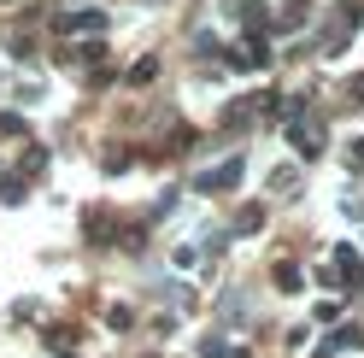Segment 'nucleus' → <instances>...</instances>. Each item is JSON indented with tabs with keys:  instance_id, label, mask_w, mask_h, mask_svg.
Returning a JSON list of instances; mask_svg holds the SVG:
<instances>
[{
	"instance_id": "f257e3e1",
	"label": "nucleus",
	"mask_w": 364,
	"mask_h": 358,
	"mask_svg": "<svg viewBox=\"0 0 364 358\" xmlns=\"http://www.w3.org/2000/svg\"><path fill=\"white\" fill-rule=\"evenodd\" d=\"M288 141L306 153V159H317V153H323V129H317V118L306 106H288Z\"/></svg>"
},
{
	"instance_id": "39448f33",
	"label": "nucleus",
	"mask_w": 364,
	"mask_h": 358,
	"mask_svg": "<svg viewBox=\"0 0 364 358\" xmlns=\"http://www.w3.org/2000/svg\"><path fill=\"white\" fill-rule=\"evenodd\" d=\"M0 200H6V206H18V200H24V183H18V176H6V183H0Z\"/></svg>"
},
{
	"instance_id": "7ed1b4c3",
	"label": "nucleus",
	"mask_w": 364,
	"mask_h": 358,
	"mask_svg": "<svg viewBox=\"0 0 364 358\" xmlns=\"http://www.w3.org/2000/svg\"><path fill=\"white\" fill-rule=\"evenodd\" d=\"M100 24V12H65V18H53V30H95Z\"/></svg>"
},
{
	"instance_id": "423d86ee",
	"label": "nucleus",
	"mask_w": 364,
	"mask_h": 358,
	"mask_svg": "<svg viewBox=\"0 0 364 358\" xmlns=\"http://www.w3.org/2000/svg\"><path fill=\"white\" fill-rule=\"evenodd\" d=\"M335 264H341L347 276H358V253H353V247H335Z\"/></svg>"
},
{
	"instance_id": "0eeeda50",
	"label": "nucleus",
	"mask_w": 364,
	"mask_h": 358,
	"mask_svg": "<svg viewBox=\"0 0 364 358\" xmlns=\"http://www.w3.org/2000/svg\"><path fill=\"white\" fill-rule=\"evenodd\" d=\"M353 100H358V106H364V77H358V82H353Z\"/></svg>"
},
{
	"instance_id": "20e7f679",
	"label": "nucleus",
	"mask_w": 364,
	"mask_h": 358,
	"mask_svg": "<svg viewBox=\"0 0 364 358\" xmlns=\"http://www.w3.org/2000/svg\"><path fill=\"white\" fill-rule=\"evenodd\" d=\"M259 65H264V53L253 48V41H247V48H235V71H259Z\"/></svg>"
},
{
	"instance_id": "f03ea898",
	"label": "nucleus",
	"mask_w": 364,
	"mask_h": 358,
	"mask_svg": "<svg viewBox=\"0 0 364 358\" xmlns=\"http://www.w3.org/2000/svg\"><path fill=\"white\" fill-rule=\"evenodd\" d=\"M235 183H241V159L218 165V170H206V176H194V188H200V194H218V188H235Z\"/></svg>"
}]
</instances>
